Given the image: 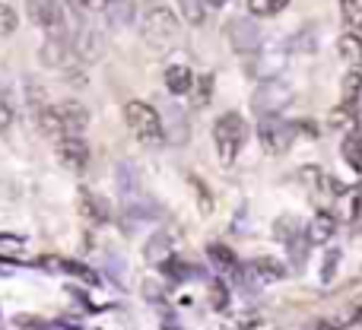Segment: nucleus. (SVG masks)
<instances>
[{"label": "nucleus", "mask_w": 362, "mask_h": 330, "mask_svg": "<svg viewBox=\"0 0 362 330\" xmlns=\"http://www.w3.org/2000/svg\"><path fill=\"white\" fill-rule=\"evenodd\" d=\"M206 254H210V261L216 264L219 270H226V273H238V276H242V267H238L235 254H232V248H226L223 242H213V244H206Z\"/></svg>", "instance_id": "6ab92c4d"}, {"label": "nucleus", "mask_w": 362, "mask_h": 330, "mask_svg": "<svg viewBox=\"0 0 362 330\" xmlns=\"http://www.w3.org/2000/svg\"><path fill=\"white\" fill-rule=\"evenodd\" d=\"M286 54L289 51L283 48V45H267V48H261L255 54V64H251V73L257 76V80H276V73H280L283 67H286Z\"/></svg>", "instance_id": "0eeeda50"}, {"label": "nucleus", "mask_w": 362, "mask_h": 330, "mask_svg": "<svg viewBox=\"0 0 362 330\" xmlns=\"http://www.w3.org/2000/svg\"><path fill=\"white\" fill-rule=\"evenodd\" d=\"M296 134H299V137H305V140H318V124H315V121H296Z\"/></svg>", "instance_id": "e433bc0d"}, {"label": "nucleus", "mask_w": 362, "mask_h": 330, "mask_svg": "<svg viewBox=\"0 0 362 330\" xmlns=\"http://www.w3.org/2000/svg\"><path fill=\"white\" fill-rule=\"evenodd\" d=\"M108 4H112V0H80L83 10H108Z\"/></svg>", "instance_id": "ea45409f"}, {"label": "nucleus", "mask_w": 362, "mask_h": 330, "mask_svg": "<svg viewBox=\"0 0 362 330\" xmlns=\"http://www.w3.org/2000/svg\"><path fill=\"white\" fill-rule=\"evenodd\" d=\"M206 4H210V6H223L226 0H206Z\"/></svg>", "instance_id": "a19ab883"}, {"label": "nucleus", "mask_w": 362, "mask_h": 330, "mask_svg": "<svg viewBox=\"0 0 362 330\" xmlns=\"http://www.w3.org/2000/svg\"><path fill=\"white\" fill-rule=\"evenodd\" d=\"M299 178H302V184H308V187H318V178H321V168H312V165L299 168Z\"/></svg>", "instance_id": "58836bf2"}, {"label": "nucleus", "mask_w": 362, "mask_h": 330, "mask_svg": "<svg viewBox=\"0 0 362 330\" xmlns=\"http://www.w3.org/2000/svg\"><path fill=\"white\" fill-rule=\"evenodd\" d=\"M344 156L356 172H362V131H353L350 137L344 140Z\"/></svg>", "instance_id": "5701e85b"}, {"label": "nucleus", "mask_w": 362, "mask_h": 330, "mask_svg": "<svg viewBox=\"0 0 362 330\" xmlns=\"http://www.w3.org/2000/svg\"><path fill=\"white\" fill-rule=\"evenodd\" d=\"M74 51L80 54V61H86V64L99 61L102 51H105L102 32H99V29H93V25H83V29L76 32V38H74Z\"/></svg>", "instance_id": "9d476101"}, {"label": "nucleus", "mask_w": 362, "mask_h": 330, "mask_svg": "<svg viewBox=\"0 0 362 330\" xmlns=\"http://www.w3.org/2000/svg\"><path fill=\"white\" fill-rule=\"evenodd\" d=\"M245 4H248V0H245Z\"/></svg>", "instance_id": "79ce46f5"}, {"label": "nucleus", "mask_w": 362, "mask_h": 330, "mask_svg": "<svg viewBox=\"0 0 362 330\" xmlns=\"http://www.w3.org/2000/svg\"><path fill=\"white\" fill-rule=\"evenodd\" d=\"M13 29H16V13H13V6L0 4V35H10Z\"/></svg>", "instance_id": "473e14b6"}, {"label": "nucleus", "mask_w": 362, "mask_h": 330, "mask_svg": "<svg viewBox=\"0 0 362 330\" xmlns=\"http://www.w3.org/2000/svg\"><path fill=\"white\" fill-rule=\"evenodd\" d=\"M144 38H146V45H150V48H156V51L172 48V45H175V38H178L175 13H172L169 6H163V4H153L150 10L144 13Z\"/></svg>", "instance_id": "7ed1b4c3"}, {"label": "nucleus", "mask_w": 362, "mask_h": 330, "mask_svg": "<svg viewBox=\"0 0 362 330\" xmlns=\"http://www.w3.org/2000/svg\"><path fill=\"white\" fill-rule=\"evenodd\" d=\"M289 102H293V86H286L283 80H264L251 95V112L257 118H276Z\"/></svg>", "instance_id": "20e7f679"}, {"label": "nucleus", "mask_w": 362, "mask_h": 330, "mask_svg": "<svg viewBox=\"0 0 362 330\" xmlns=\"http://www.w3.org/2000/svg\"><path fill=\"white\" fill-rule=\"evenodd\" d=\"M299 229H302V225H299V219H296V216H280L274 223V235L280 238V242H286V244L293 242V238H299Z\"/></svg>", "instance_id": "b1692460"}, {"label": "nucleus", "mask_w": 362, "mask_h": 330, "mask_svg": "<svg viewBox=\"0 0 362 330\" xmlns=\"http://www.w3.org/2000/svg\"><path fill=\"white\" fill-rule=\"evenodd\" d=\"M289 0H248V10L255 16H276L280 10H286Z\"/></svg>", "instance_id": "bb28decb"}, {"label": "nucleus", "mask_w": 362, "mask_h": 330, "mask_svg": "<svg viewBox=\"0 0 362 330\" xmlns=\"http://www.w3.org/2000/svg\"><path fill=\"white\" fill-rule=\"evenodd\" d=\"M334 232H337V213L318 210L312 216V223H308L305 235H308V242H312V244H327L334 238Z\"/></svg>", "instance_id": "ddd939ff"}, {"label": "nucleus", "mask_w": 362, "mask_h": 330, "mask_svg": "<svg viewBox=\"0 0 362 330\" xmlns=\"http://www.w3.org/2000/svg\"><path fill=\"white\" fill-rule=\"evenodd\" d=\"M61 267L67 270V273H74V276H80V280H86V283H95V280H99V276H95L89 267H83V264H70V261H64Z\"/></svg>", "instance_id": "f704fd0d"}, {"label": "nucleus", "mask_w": 362, "mask_h": 330, "mask_svg": "<svg viewBox=\"0 0 362 330\" xmlns=\"http://www.w3.org/2000/svg\"><path fill=\"white\" fill-rule=\"evenodd\" d=\"M54 112H57V118H61L64 137H80V134L86 131L89 112L80 105V102H61V105H54Z\"/></svg>", "instance_id": "1a4fd4ad"}, {"label": "nucleus", "mask_w": 362, "mask_h": 330, "mask_svg": "<svg viewBox=\"0 0 362 330\" xmlns=\"http://www.w3.org/2000/svg\"><path fill=\"white\" fill-rule=\"evenodd\" d=\"M340 10L353 29H362V0H340Z\"/></svg>", "instance_id": "cd10ccee"}, {"label": "nucleus", "mask_w": 362, "mask_h": 330, "mask_svg": "<svg viewBox=\"0 0 362 330\" xmlns=\"http://www.w3.org/2000/svg\"><path fill=\"white\" fill-rule=\"evenodd\" d=\"M210 302H213V308L216 312H226L229 308V293H226V283H213V289H210Z\"/></svg>", "instance_id": "c756f323"}, {"label": "nucleus", "mask_w": 362, "mask_h": 330, "mask_svg": "<svg viewBox=\"0 0 362 330\" xmlns=\"http://www.w3.org/2000/svg\"><path fill=\"white\" fill-rule=\"evenodd\" d=\"M340 93H344V105L356 108L359 93H362V70H350V73L344 76V83H340Z\"/></svg>", "instance_id": "4be33fe9"}, {"label": "nucleus", "mask_w": 362, "mask_h": 330, "mask_svg": "<svg viewBox=\"0 0 362 330\" xmlns=\"http://www.w3.org/2000/svg\"><path fill=\"white\" fill-rule=\"evenodd\" d=\"M257 140H261V146L270 156H280L296 140V127L286 124L280 114H276V118H261V124H257Z\"/></svg>", "instance_id": "39448f33"}, {"label": "nucleus", "mask_w": 362, "mask_h": 330, "mask_svg": "<svg viewBox=\"0 0 362 330\" xmlns=\"http://www.w3.org/2000/svg\"><path fill=\"white\" fill-rule=\"evenodd\" d=\"M337 51H340V57H344V61L350 64L353 70H362V35H356V32H346V35H340Z\"/></svg>", "instance_id": "a211bd4d"}, {"label": "nucleus", "mask_w": 362, "mask_h": 330, "mask_svg": "<svg viewBox=\"0 0 362 330\" xmlns=\"http://www.w3.org/2000/svg\"><path fill=\"white\" fill-rule=\"evenodd\" d=\"M74 45L67 42V38H61V35H54V38H48V42L42 45V64L45 67H67L70 61H74Z\"/></svg>", "instance_id": "f8f14e48"}, {"label": "nucleus", "mask_w": 362, "mask_h": 330, "mask_svg": "<svg viewBox=\"0 0 362 330\" xmlns=\"http://www.w3.org/2000/svg\"><path fill=\"white\" fill-rule=\"evenodd\" d=\"M23 248V238L16 235H0V254H13V251Z\"/></svg>", "instance_id": "4c0bfd02"}, {"label": "nucleus", "mask_w": 362, "mask_h": 330, "mask_svg": "<svg viewBox=\"0 0 362 330\" xmlns=\"http://www.w3.org/2000/svg\"><path fill=\"white\" fill-rule=\"evenodd\" d=\"M353 114H356V108H350V105H340V108H334L331 112V118H327V124L331 127H346L353 121Z\"/></svg>", "instance_id": "7c9ffc66"}, {"label": "nucleus", "mask_w": 362, "mask_h": 330, "mask_svg": "<svg viewBox=\"0 0 362 330\" xmlns=\"http://www.w3.org/2000/svg\"><path fill=\"white\" fill-rule=\"evenodd\" d=\"M194 83H197V76L191 73V67H187V64H172V67H165V89H169L172 95L191 93Z\"/></svg>", "instance_id": "dca6fc26"}, {"label": "nucleus", "mask_w": 362, "mask_h": 330, "mask_svg": "<svg viewBox=\"0 0 362 330\" xmlns=\"http://www.w3.org/2000/svg\"><path fill=\"white\" fill-rule=\"evenodd\" d=\"M245 137H248V124H245L242 114L235 112H226L223 118H216L213 124V143H216V156L223 165H232L242 150Z\"/></svg>", "instance_id": "f03ea898"}, {"label": "nucleus", "mask_w": 362, "mask_h": 330, "mask_svg": "<svg viewBox=\"0 0 362 330\" xmlns=\"http://www.w3.org/2000/svg\"><path fill=\"white\" fill-rule=\"evenodd\" d=\"M337 264H340V251L337 248H331L325 254V267H321V283H331L334 280V270H337Z\"/></svg>", "instance_id": "2f4dec72"}, {"label": "nucleus", "mask_w": 362, "mask_h": 330, "mask_svg": "<svg viewBox=\"0 0 362 330\" xmlns=\"http://www.w3.org/2000/svg\"><path fill=\"white\" fill-rule=\"evenodd\" d=\"M248 273L255 276L257 283H276V280H283V276H286V264H283L280 257L261 254V257H255V261H251Z\"/></svg>", "instance_id": "4468645a"}, {"label": "nucleus", "mask_w": 362, "mask_h": 330, "mask_svg": "<svg viewBox=\"0 0 362 330\" xmlns=\"http://www.w3.org/2000/svg\"><path fill=\"white\" fill-rule=\"evenodd\" d=\"M108 19H112L115 29H124L134 19V0H112L108 4Z\"/></svg>", "instance_id": "412c9836"}, {"label": "nucleus", "mask_w": 362, "mask_h": 330, "mask_svg": "<svg viewBox=\"0 0 362 330\" xmlns=\"http://www.w3.org/2000/svg\"><path fill=\"white\" fill-rule=\"evenodd\" d=\"M187 181H191V191H194V197H197L200 213H204V216H210V213H213V197H210V191H206V184L197 178V175H187Z\"/></svg>", "instance_id": "a878e982"}, {"label": "nucleus", "mask_w": 362, "mask_h": 330, "mask_svg": "<svg viewBox=\"0 0 362 330\" xmlns=\"http://www.w3.org/2000/svg\"><path fill=\"white\" fill-rule=\"evenodd\" d=\"M124 121H127L131 134L140 140V143L156 146V143H163V140H165L163 114H159L153 105H146V102H140V99L127 102V105H124Z\"/></svg>", "instance_id": "f257e3e1"}, {"label": "nucleus", "mask_w": 362, "mask_h": 330, "mask_svg": "<svg viewBox=\"0 0 362 330\" xmlns=\"http://www.w3.org/2000/svg\"><path fill=\"white\" fill-rule=\"evenodd\" d=\"M32 23L42 29H57L61 25V0H25Z\"/></svg>", "instance_id": "9b49d317"}, {"label": "nucleus", "mask_w": 362, "mask_h": 330, "mask_svg": "<svg viewBox=\"0 0 362 330\" xmlns=\"http://www.w3.org/2000/svg\"><path fill=\"white\" fill-rule=\"evenodd\" d=\"M194 89H197V105L204 108L206 102H210V95H213V76H210V73L197 76V83H194Z\"/></svg>", "instance_id": "c85d7f7f"}, {"label": "nucleus", "mask_w": 362, "mask_h": 330, "mask_svg": "<svg viewBox=\"0 0 362 330\" xmlns=\"http://www.w3.org/2000/svg\"><path fill=\"white\" fill-rule=\"evenodd\" d=\"M337 219L346 225L362 219V187H346L337 197Z\"/></svg>", "instance_id": "2eb2a0df"}, {"label": "nucleus", "mask_w": 362, "mask_h": 330, "mask_svg": "<svg viewBox=\"0 0 362 330\" xmlns=\"http://www.w3.org/2000/svg\"><path fill=\"white\" fill-rule=\"evenodd\" d=\"M257 324H261L257 314H238V318L226 321V327H232V330H248V327H257Z\"/></svg>", "instance_id": "c9c22d12"}, {"label": "nucleus", "mask_w": 362, "mask_h": 330, "mask_svg": "<svg viewBox=\"0 0 362 330\" xmlns=\"http://www.w3.org/2000/svg\"><path fill=\"white\" fill-rule=\"evenodd\" d=\"M226 35H229V45L238 54H257V51H261V29H257V23L251 16L229 19Z\"/></svg>", "instance_id": "423d86ee"}, {"label": "nucleus", "mask_w": 362, "mask_h": 330, "mask_svg": "<svg viewBox=\"0 0 362 330\" xmlns=\"http://www.w3.org/2000/svg\"><path fill=\"white\" fill-rule=\"evenodd\" d=\"M80 213L86 219H93V223H105V219L112 216V210H108V200L99 197V194H89V191L80 194Z\"/></svg>", "instance_id": "f3484780"}, {"label": "nucleus", "mask_w": 362, "mask_h": 330, "mask_svg": "<svg viewBox=\"0 0 362 330\" xmlns=\"http://www.w3.org/2000/svg\"><path fill=\"white\" fill-rule=\"evenodd\" d=\"M146 261H159V264H165L172 257V238L165 235V232H156V235L146 242Z\"/></svg>", "instance_id": "aec40b11"}, {"label": "nucleus", "mask_w": 362, "mask_h": 330, "mask_svg": "<svg viewBox=\"0 0 362 330\" xmlns=\"http://www.w3.org/2000/svg\"><path fill=\"white\" fill-rule=\"evenodd\" d=\"M54 156L67 172H83L89 165V146L80 137H61L54 146Z\"/></svg>", "instance_id": "6e6552de"}, {"label": "nucleus", "mask_w": 362, "mask_h": 330, "mask_svg": "<svg viewBox=\"0 0 362 330\" xmlns=\"http://www.w3.org/2000/svg\"><path fill=\"white\" fill-rule=\"evenodd\" d=\"M178 4V10H181V16H185V23L187 25H200L204 23V0H175Z\"/></svg>", "instance_id": "393cba45"}, {"label": "nucleus", "mask_w": 362, "mask_h": 330, "mask_svg": "<svg viewBox=\"0 0 362 330\" xmlns=\"http://www.w3.org/2000/svg\"><path fill=\"white\" fill-rule=\"evenodd\" d=\"M13 118H16V112H13V102L6 99V93H0V131H6V127L13 124Z\"/></svg>", "instance_id": "72a5a7b5"}]
</instances>
